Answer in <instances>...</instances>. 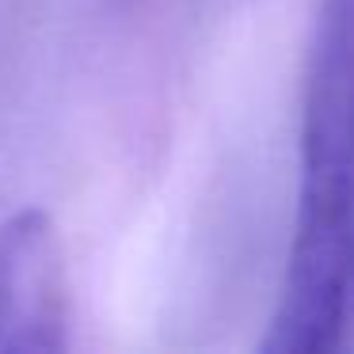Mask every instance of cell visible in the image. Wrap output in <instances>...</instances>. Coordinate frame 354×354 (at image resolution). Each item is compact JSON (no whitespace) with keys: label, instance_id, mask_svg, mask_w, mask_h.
<instances>
[{"label":"cell","instance_id":"obj_2","mask_svg":"<svg viewBox=\"0 0 354 354\" xmlns=\"http://www.w3.org/2000/svg\"><path fill=\"white\" fill-rule=\"evenodd\" d=\"M69 343V282L46 209L0 225V354H54Z\"/></svg>","mask_w":354,"mask_h":354},{"label":"cell","instance_id":"obj_1","mask_svg":"<svg viewBox=\"0 0 354 354\" xmlns=\"http://www.w3.org/2000/svg\"><path fill=\"white\" fill-rule=\"evenodd\" d=\"M354 343V0H320L301 95V171L263 351Z\"/></svg>","mask_w":354,"mask_h":354}]
</instances>
